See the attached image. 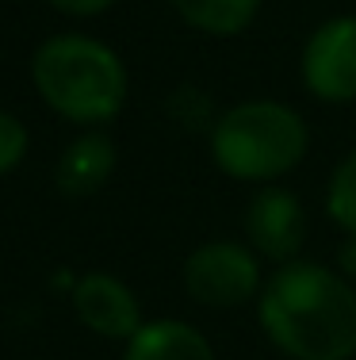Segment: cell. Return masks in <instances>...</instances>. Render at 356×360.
Wrapping results in <instances>:
<instances>
[{"label": "cell", "instance_id": "obj_12", "mask_svg": "<svg viewBox=\"0 0 356 360\" xmlns=\"http://www.w3.org/2000/svg\"><path fill=\"white\" fill-rule=\"evenodd\" d=\"M27 127L12 115V111L0 108V176L12 173L23 158H27Z\"/></svg>", "mask_w": 356, "mask_h": 360}, {"label": "cell", "instance_id": "obj_6", "mask_svg": "<svg viewBox=\"0 0 356 360\" xmlns=\"http://www.w3.org/2000/svg\"><path fill=\"white\" fill-rule=\"evenodd\" d=\"M245 238L257 257H268L276 264L299 261V250L307 242V211L299 195L276 184L261 188L245 211Z\"/></svg>", "mask_w": 356, "mask_h": 360}, {"label": "cell", "instance_id": "obj_14", "mask_svg": "<svg viewBox=\"0 0 356 360\" xmlns=\"http://www.w3.org/2000/svg\"><path fill=\"white\" fill-rule=\"evenodd\" d=\"M337 272H341L345 280H356V238H349V242L337 250Z\"/></svg>", "mask_w": 356, "mask_h": 360}, {"label": "cell", "instance_id": "obj_4", "mask_svg": "<svg viewBox=\"0 0 356 360\" xmlns=\"http://www.w3.org/2000/svg\"><path fill=\"white\" fill-rule=\"evenodd\" d=\"M184 288L203 307L234 311L261 295V261L245 242H203L184 261Z\"/></svg>", "mask_w": 356, "mask_h": 360}, {"label": "cell", "instance_id": "obj_11", "mask_svg": "<svg viewBox=\"0 0 356 360\" xmlns=\"http://www.w3.org/2000/svg\"><path fill=\"white\" fill-rule=\"evenodd\" d=\"M326 211L349 238H356V150L337 161L326 184Z\"/></svg>", "mask_w": 356, "mask_h": 360}, {"label": "cell", "instance_id": "obj_8", "mask_svg": "<svg viewBox=\"0 0 356 360\" xmlns=\"http://www.w3.org/2000/svg\"><path fill=\"white\" fill-rule=\"evenodd\" d=\"M123 360H215V349L196 326L180 319H157L138 326V333L126 341Z\"/></svg>", "mask_w": 356, "mask_h": 360}, {"label": "cell", "instance_id": "obj_2", "mask_svg": "<svg viewBox=\"0 0 356 360\" xmlns=\"http://www.w3.org/2000/svg\"><path fill=\"white\" fill-rule=\"evenodd\" d=\"M42 104L81 127L112 123L126 104V65L107 42L88 35H54L31 58Z\"/></svg>", "mask_w": 356, "mask_h": 360}, {"label": "cell", "instance_id": "obj_13", "mask_svg": "<svg viewBox=\"0 0 356 360\" xmlns=\"http://www.w3.org/2000/svg\"><path fill=\"white\" fill-rule=\"evenodd\" d=\"M50 8H58V12L65 15H77V20H84V15H100L107 12V8L115 4V0H46Z\"/></svg>", "mask_w": 356, "mask_h": 360}, {"label": "cell", "instance_id": "obj_7", "mask_svg": "<svg viewBox=\"0 0 356 360\" xmlns=\"http://www.w3.org/2000/svg\"><path fill=\"white\" fill-rule=\"evenodd\" d=\"M73 311L92 333L112 341H131L142 326L134 291L112 272H84L73 284Z\"/></svg>", "mask_w": 356, "mask_h": 360}, {"label": "cell", "instance_id": "obj_9", "mask_svg": "<svg viewBox=\"0 0 356 360\" xmlns=\"http://www.w3.org/2000/svg\"><path fill=\"white\" fill-rule=\"evenodd\" d=\"M112 169H115V142L100 131H88L77 142L65 146L54 180L65 195H92L107 184Z\"/></svg>", "mask_w": 356, "mask_h": 360}, {"label": "cell", "instance_id": "obj_1", "mask_svg": "<svg viewBox=\"0 0 356 360\" xmlns=\"http://www.w3.org/2000/svg\"><path fill=\"white\" fill-rule=\"evenodd\" d=\"M257 319L291 360L356 356V288L337 269L315 261L279 264L257 295Z\"/></svg>", "mask_w": 356, "mask_h": 360}, {"label": "cell", "instance_id": "obj_3", "mask_svg": "<svg viewBox=\"0 0 356 360\" xmlns=\"http://www.w3.org/2000/svg\"><path fill=\"white\" fill-rule=\"evenodd\" d=\"M307 119L279 100H245L211 127V158L234 180H276L291 173L307 158Z\"/></svg>", "mask_w": 356, "mask_h": 360}, {"label": "cell", "instance_id": "obj_10", "mask_svg": "<svg viewBox=\"0 0 356 360\" xmlns=\"http://www.w3.org/2000/svg\"><path fill=\"white\" fill-rule=\"evenodd\" d=\"M173 12L203 35H242L261 12V0H169Z\"/></svg>", "mask_w": 356, "mask_h": 360}, {"label": "cell", "instance_id": "obj_5", "mask_svg": "<svg viewBox=\"0 0 356 360\" xmlns=\"http://www.w3.org/2000/svg\"><path fill=\"white\" fill-rule=\"evenodd\" d=\"M303 84L326 104L356 100V15L326 20L303 46Z\"/></svg>", "mask_w": 356, "mask_h": 360}]
</instances>
